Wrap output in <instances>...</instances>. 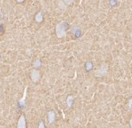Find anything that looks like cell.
<instances>
[{
  "mask_svg": "<svg viewBox=\"0 0 132 128\" xmlns=\"http://www.w3.org/2000/svg\"><path fill=\"white\" fill-rule=\"evenodd\" d=\"M72 100H73V97H72V96H69V97H68V99H67V105H68V107H72Z\"/></svg>",
  "mask_w": 132,
  "mask_h": 128,
  "instance_id": "5b68a950",
  "label": "cell"
},
{
  "mask_svg": "<svg viewBox=\"0 0 132 128\" xmlns=\"http://www.w3.org/2000/svg\"><path fill=\"white\" fill-rule=\"evenodd\" d=\"M129 124H130V126H131V128H132V117L130 118V122H129Z\"/></svg>",
  "mask_w": 132,
  "mask_h": 128,
  "instance_id": "8fae6325",
  "label": "cell"
},
{
  "mask_svg": "<svg viewBox=\"0 0 132 128\" xmlns=\"http://www.w3.org/2000/svg\"><path fill=\"white\" fill-rule=\"evenodd\" d=\"M107 69H108L107 64H103L102 65H101V67L98 69V71L96 72V75L98 76V77H102V76H104V75H105L107 73Z\"/></svg>",
  "mask_w": 132,
  "mask_h": 128,
  "instance_id": "6da1fadb",
  "label": "cell"
},
{
  "mask_svg": "<svg viewBox=\"0 0 132 128\" xmlns=\"http://www.w3.org/2000/svg\"><path fill=\"white\" fill-rule=\"evenodd\" d=\"M129 109H132V100H129Z\"/></svg>",
  "mask_w": 132,
  "mask_h": 128,
  "instance_id": "9c48e42d",
  "label": "cell"
},
{
  "mask_svg": "<svg viewBox=\"0 0 132 128\" xmlns=\"http://www.w3.org/2000/svg\"><path fill=\"white\" fill-rule=\"evenodd\" d=\"M88 65H87V68H88V70H89V69H91L92 68V64L91 63H88Z\"/></svg>",
  "mask_w": 132,
  "mask_h": 128,
  "instance_id": "ba28073f",
  "label": "cell"
},
{
  "mask_svg": "<svg viewBox=\"0 0 132 128\" xmlns=\"http://www.w3.org/2000/svg\"><path fill=\"white\" fill-rule=\"evenodd\" d=\"M55 119V113L54 111L48 112V122L49 124H52Z\"/></svg>",
  "mask_w": 132,
  "mask_h": 128,
  "instance_id": "3957f363",
  "label": "cell"
},
{
  "mask_svg": "<svg viewBox=\"0 0 132 128\" xmlns=\"http://www.w3.org/2000/svg\"><path fill=\"white\" fill-rule=\"evenodd\" d=\"M31 78L33 82H37L39 79V73L38 71H32L31 73Z\"/></svg>",
  "mask_w": 132,
  "mask_h": 128,
  "instance_id": "277c9868",
  "label": "cell"
},
{
  "mask_svg": "<svg viewBox=\"0 0 132 128\" xmlns=\"http://www.w3.org/2000/svg\"><path fill=\"white\" fill-rule=\"evenodd\" d=\"M25 98H26V90H25V92H24V96H23V98H22V100H20V104L22 105V106H24L25 105Z\"/></svg>",
  "mask_w": 132,
  "mask_h": 128,
  "instance_id": "8992f818",
  "label": "cell"
},
{
  "mask_svg": "<svg viewBox=\"0 0 132 128\" xmlns=\"http://www.w3.org/2000/svg\"><path fill=\"white\" fill-rule=\"evenodd\" d=\"M17 127L18 128H26V119H25L24 116H21L18 120V124H17Z\"/></svg>",
  "mask_w": 132,
  "mask_h": 128,
  "instance_id": "7a4b0ae2",
  "label": "cell"
},
{
  "mask_svg": "<svg viewBox=\"0 0 132 128\" xmlns=\"http://www.w3.org/2000/svg\"><path fill=\"white\" fill-rule=\"evenodd\" d=\"M39 65H40V62L37 61L36 63H35V66H39Z\"/></svg>",
  "mask_w": 132,
  "mask_h": 128,
  "instance_id": "30bf717a",
  "label": "cell"
},
{
  "mask_svg": "<svg viewBox=\"0 0 132 128\" xmlns=\"http://www.w3.org/2000/svg\"><path fill=\"white\" fill-rule=\"evenodd\" d=\"M39 128H45V125H44V123H43V122H40V123H39Z\"/></svg>",
  "mask_w": 132,
  "mask_h": 128,
  "instance_id": "52a82bcc",
  "label": "cell"
}]
</instances>
